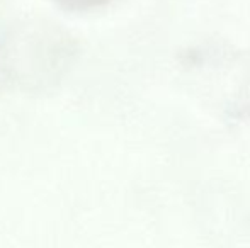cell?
Here are the masks:
<instances>
[{
	"label": "cell",
	"instance_id": "1",
	"mask_svg": "<svg viewBox=\"0 0 250 248\" xmlns=\"http://www.w3.org/2000/svg\"><path fill=\"white\" fill-rule=\"evenodd\" d=\"M60 7L72 12H85V10H92L97 7L104 5V3L111 2V0H55Z\"/></svg>",
	"mask_w": 250,
	"mask_h": 248
}]
</instances>
